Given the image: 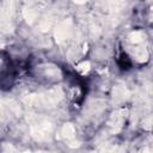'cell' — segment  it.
Returning <instances> with one entry per match:
<instances>
[{
    "mask_svg": "<svg viewBox=\"0 0 153 153\" xmlns=\"http://www.w3.org/2000/svg\"><path fill=\"white\" fill-rule=\"evenodd\" d=\"M23 14H24V18L27 20V23H32L36 17H37V11L36 8H32V7H29V8H24L23 11Z\"/></svg>",
    "mask_w": 153,
    "mask_h": 153,
    "instance_id": "6",
    "label": "cell"
},
{
    "mask_svg": "<svg viewBox=\"0 0 153 153\" xmlns=\"http://www.w3.org/2000/svg\"><path fill=\"white\" fill-rule=\"evenodd\" d=\"M50 131H51V124L47 120L42 117H35V121L31 122V134L33 135V137L38 140L47 139Z\"/></svg>",
    "mask_w": 153,
    "mask_h": 153,
    "instance_id": "2",
    "label": "cell"
},
{
    "mask_svg": "<svg viewBox=\"0 0 153 153\" xmlns=\"http://www.w3.org/2000/svg\"><path fill=\"white\" fill-rule=\"evenodd\" d=\"M62 98V92L60 88L50 90L49 92L42 93V94H31L27 96L24 100L25 103L30 105H54Z\"/></svg>",
    "mask_w": 153,
    "mask_h": 153,
    "instance_id": "1",
    "label": "cell"
},
{
    "mask_svg": "<svg viewBox=\"0 0 153 153\" xmlns=\"http://www.w3.org/2000/svg\"><path fill=\"white\" fill-rule=\"evenodd\" d=\"M128 96V91L124 86H117L114 88V100L116 102H121L124 100Z\"/></svg>",
    "mask_w": 153,
    "mask_h": 153,
    "instance_id": "4",
    "label": "cell"
},
{
    "mask_svg": "<svg viewBox=\"0 0 153 153\" xmlns=\"http://www.w3.org/2000/svg\"><path fill=\"white\" fill-rule=\"evenodd\" d=\"M76 69L80 72V73H82V74H85L88 69H90V63L88 62H81L80 65H78V67H76Z\"/></svg>",
    "mask_w": 153,
    "mask_h": 153,
    "instance_id": "8",
    "label": "cell"
},
{
    "mask_svg": "<svg viewBox=\"0 0 153 153\" xmlns=\"http://www.w3.org/2000/svg\"><path fill=\"white\" fill-rule=\"evenodd\" d=\"M74 127L72 126V124H69V123H66L63 127H62V130H61V135H62V137H65V139H67V140H71V139H73L74 137Z\"/></svg>",
    "mask_w": 153,
    "mask_h": 153,
    "instance_id": "5",
    "label": "cell"
},
{
    "mask_svg": "<svg viewBox=\"0 0 153 153\" xmlns=\"http://www.w3.org/2000/svg\"><path fill=\"white\" fill-rule=\"evenodd\" d=\"M71 31H72V20L71 19H65L56 27V31H55L56 42L57 43H62L63 41H66L69 37Z\"/></svg>",
    "mask_w": 153,
    "mask_h": 153,
    "instance_id": "3",
    "label": "cell"
},
{
    "mask_svg": "<svg viewBox=\"0 0 153 153\" xmlns=\"http://www.w3.org/2000/svg\"><path fill=\"white\" fill-rule=\"evenodd\" d=\"M129 39H130L131 43L137 44V43L142 42V39H143V32L142 31H134V32H131L129 35Z\"/></svg>",
    "mask_w": 153,
    "mask_h": 153,
    "instance_id": "7",
    "label": "cell"
}]
</instances>
